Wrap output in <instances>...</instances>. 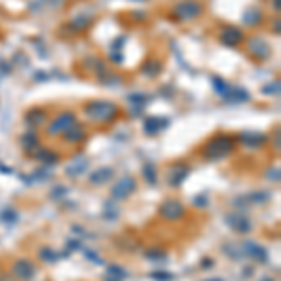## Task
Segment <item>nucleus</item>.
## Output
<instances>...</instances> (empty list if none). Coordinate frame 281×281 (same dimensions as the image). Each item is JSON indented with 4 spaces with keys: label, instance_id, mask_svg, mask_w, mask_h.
<instances>
[{
    "label": "nucleus",
    "instance_id": "1",
    "mask_svg": "<svg viewBox=\"0 0 281 281\" xmlns=\"http://www.w3.org/2000/svg\"><path fill=\"white\" fill-rule=\"evenodd\" d=\"M85 114L92 120V122L99 124H109L114 122L116 116L120 114V107L112 101H105V99H94V101H88L85 107Z\"/></svg>",
    "mask_w": 281,
    "mask_h": 281
},
{
    "label": "nucleus",
    "instance_id": "2",
    "mask_svg": "<svg viewBox=\"0 0 281 281\" xmlns=\"http://www.w3.org/2000/svg\"><path fill=\"white\" fill-rule=\"evenodd\" d=\"M234 143L236 139L232 135L227 133H220L216 135L214 139H210L205 148H203V158L206 161H220V159L227 158L234 150Z\"/></svg>",
    "mask_w": 281,
    "mask_h": 281
},
{
    "label": "nucleus",
    "instance_id": "3",
    "mask_svg": "<svg viewBox=\"0 0 281 281\" xmlns=\"http://www.w3.org/2000/svg\"><path fill=\"white\" fill-rule=\"evenodd\" d=\"M171 13L176 21H191V19H197L203 13V4L195 2V0H184V2L176 4L172 8Z\"/></svg>",
    "mask_w": 281,
    "mask_h": 281
},
{
    "label": "nucleus",
    "instance_id": "4",
    "mask_svg": "<svg viewBox=\"0 0 281 281\" xmlns=\"http://www.w3.org/2000/svg\"><path fill=\"white\" fill-rule=\"evenodd\" d=\"M77 122V116H75V112L72 111H64L60 114H56L53 120H51L49 128H47V133L51 137H56V135H64L74 124Z\"/></svg>",
    "mask_w": 281,
    "mask_h": 281
},
{
    "label": "nucleus",
    "instance_id": "5",
    "mask_svg": "<svg viewBox=\"0 0 281 281\" xmlns=\"http://www.w3.org/2000/svg\"><path fill=\"white\" fill-rule=\"evenodd\" d=\"M137 189V180L133 176H124L111 187V197L114 201H126Z\"/></svg>",
    "mask_w": 281,
    "mask_h": 281
},
{
    "label": "nucleus",
    "instance_id": "6",
    "mask_svg": "<svg viewBox=\"0 0 281 281\" xmlns=\"http://www.w3.org/2000/svg\"><path fill=\"white\" fill-rule=\"evenodd\" d=\"M186 214V208L180 201L176 199H167L161 206H159V216L163 218L165 221H178L184 218Z\"/></svg>",
    "mask_w": 281,
    "mask_h": 281
},
{
    "label": "nucleus",
    "instance_id": "7",
    "mask_svg": "<svg viewBox=\"0 0 281 281\" xmlns=\"http://www.w3.org/2000/svg\"><path fill=\"white\" fill-rule=\"evenodd\" d=\"M12 276L15 280L21 281H32L36 278V266L28 259H19L12 266Z\"/></svg>",
    "mask_w": 281,
    "mask_h": 281
},
{
    "label": "nucleus",
    "instance_id": "8",
    "mask_svg": "<svg viewBox=\"0 0 281 281\" xmlns=\"http://www.w3.org/2000/svg\"><path fill=\"white\" fill-rule=\"evenodd\" d=\"M225 223H227L234 232H238V234H245V232L251 231V220L245 216L244 212L227 214V216H225Z\"/></svg>",
    "mask_w": 281,
    "mask_h": 281
},
{
    "label": "nucleus",
    "instance_id": "9",
    "mask_svg": "<svg viewBox=\"0 0 281 281\" xmlns=\"http://www.w3.org/2000/svg\"><path fill=\"white\" fill-rule=\"evenodd\" d=\"M270 45L268 41L264 39V37H251L249 41H247V53L253 56V58H257V60H266L270 56Z\"/></svg>",
    "mask_w": 281,
    "mask_h": 281
},
{
    "label": "nucleus",
    "instance_id": "10",
    "mask_svg": "<svg viewBox=\"0 0 281 281\" xmlns=\"http://www.w3.org/2000/svg\"><path fill=\"white\" fill-rule=\"evenodd\" d=\"M240 245V251H242V257H247V259H255L257 262H266L268 261V253H266V249L262 247V245H259L257 242H251V240H247V242H242Z\"/></svg>",
    "mask_w": 281,
    "mask_h": 281
},
{
    "label": "nucleus",
    "instance_id": "11",
    "mask_svg": "<svg viewBox=\"0 0 281 281\" xmlns=\"http://www.w3.org/2000/svg\"><path fill=\"white\" fill-rule=\"evenodd\" d=\"M245 39V34L238 26H225L220 32V41L225 47H238Z\"/></svg>",
    "mask_w": 281,
    "mask_h": 281
},
{
    "label": "nucleus",
    "instance_id": "12",
    "mask_svg": "<svg viewBox=\"0 0 281 281\" xmlns=\"http://www.w3.org/2000/svg\"><path fill=\"white\" fill-rule=\"evenodd\" d=\"M187 174H189V167L186 163H174L167 171V184L171 187H180V184L187 178Z\"/></svg>",
    "mask_w": 281,
    "mask_h": 281
},
{
    "label": "nucleus",
    "instance_id": "13",
    "mask_svg": "<svg viewBox=\"0 0 281 281\" xmlns=\"http://www.w3.org/2000/svg\"><path fill=\"white\" fill-rule=\"evenodd\" d=\"M238 141L247 148H261L266 145L268 137L264 133H257V131H244L238 135Z\"/></svg>",
    "mask_w": 281,
    "mask_h": 281
},
{
    "label": "nucleus",
    "instance_id": "14",
    "mask_svg": "<svg viewBox=\"0 0 281 281\" xmlns=\"http://www.w3.org/2000/svg\"><path fill=\"white\" fill-rule=\"evenodd\" d=\"M169 126V118H163V116H150L145 120V133L147 135H158L159 131H163L165 128Z\"/></svg>",
    "mask_w": 281,
    "mask_h": 281
},
{
    "label": "nucleus",
    "instance_id": "15",
    "mask_svg": "<svg viewBox=\"0 0 281 281\" xmlns=\"http://www.w3.org/2000/svg\"><path fill=\"white\" fill-rule=\"evenodd\" d=\"M88 159L83 158V156H79V158H75L68 167H66V174L70 176V178H77V176H81V174H85V171H88Z\"/></svg>",
    "mask_w": 281,
    "mask_h": 281
},
{
    "label": "nucleus",
    "instance_id": "16",
    "mask_svg": "<svg viewBox=\"0 0 281 281\" xmlns=\"http://www.w3.org/2000/svg\"><path fill=\"white\" fill-rule=\"evenodd\" d=\"M112 176H114V171L111 167H99L88 176V180L94 186H103V184H109V180H112Z\"/></svg>",
    "mask_w": 281,
    "mask_h": 281
},
{
    "label": "nucleus",
    "instance_id": "17",
    "mask_svg": "<svg viewBox=\"0 0 281 281\" xmlns=\"http://www.w3.org/2000/svg\"><path fill=\"white\" fill-rule=\"evenodd\" d=\"M45 120H47V112L43 109H30L25 114V122L30 128H39L45 124Z\"/></svg>",
    "mask_w": 281,
    "mask_h": 281
},
{
    "label": "nucleus",
    "instance_id": "18",
    "mask_svg": "<svg viewBox=\"0 0 281 281\" xmlns=\"http://www.w3.org/2000/svg\"><path fill=\"white\" fill-rule=\"evenodd\" d=\"M86 137V130L83 124H77L75 122L66 133H64V139L68 141V143H81L83 139Z\"/></svg>",
    "mask_w": 281,
    "mask_h": 281
},
{
    "label": "nucleus",
    "instance_id": "19",
    "mask_svg": "<svg viewBox=\"0 0 281 281\" xmlns=\"http://www.w3.org/2000/svg\"><path fill=\"white\" fill-rule=\"evenodd\" d=\"M240 201H244V203H240V205H236V206H245V205H262V203H266L270 199V193L268 191H253V193H249V195L245 197H238Z\"/></svg>",
    "mask_w": 281,
    "mask_h": 281
},
{
    "label": "nucleus",
    "instance_id": "20",
    "mask_svg": "<svg viewBox=\"0 0 281 281\" xmlns=\"http://www.w3.org/2000/svg\"><path fill=\"white\" fill-rule=\"evenodd\" d=\"M225 99H227V101H234V103L247 101V99H249V92L244 90V88H240V86H231L229 92H227V96H225Z\"/></svg>",
    "mask_w": 281,
    "mask_h": 281
},
{
    "label": "nucleus",
    "instance_id": "21",
    "mask_svg": "<svg viewBox=\"0 0 281 281\" xmlns=\"http://www.w3.org/2000/svg\"><path fill=\"white\" fill-rule=\"evenodd\" d=\"M159 72H161V62H158V60H147L143 66H141V74L150 77V79L158 77Z\"/></svg>",
    "mask_w": 281,
    "mask_h": 281
},
{
    "label": "nucleus",
    "instance_id": "22",
    "mask_svg": "<svg viewBox=\"0 0 281 281\" xmlns=\"http://www.w3.org/2000/svg\"><path fill=\"white\" fill-rule=\"evenodd\" d=\"M34 158L39 159V161H43V163H47V165H55V163L58 161V154L49 152V150H45V148H39V150H36Z\"/></svg>",
    "mask_w": 281,
    "mask_h": 281
},
{
    "label": "nucleus",
    "instance_id": "23",
    "mask_svg": "<svg viewBox=\"0 0 281 281\" xmlns=\"http://www.w3.org/2000/svg\"><path fill=\"white\" fill-rule=\"evenodd\" d=\"M261 19H262V13L259 12L257 8H251L244 13V23L247 26H257L261 25Z\"/></svg>",
    "mask_w": 281,
    "mask_h": 281
},
{
    "label": "nucleus",
    "instance_id": "24",
    "mask_svg": "<svg viewBox=\"0 0 281 281\" xmlns=\"http://www.w3.org/2000/svg\"><path fill=\"white\" fill-rule=\"evenodd\" d=\"M21 147L25 148L26 152H34V150H37V135L25 133L21 137Z\"/></svg>",
    "mask_w": 281,
    "mask_h": 281
},
{
    "label": "nucleus",
    "instance_id": "25",
    "mask_svg": "<svg viewBox=\"0 0 281 281\" xmlns=\"http://www.w3.org/2000/svg\"><path fill=\"white\" fill-rule=\"evenodd\" d=\"M62 255H64V253H56L55 249H51L49 245H45V247H41V249H39V259H41V261H45V262H56ZM64 257H66V255H64Z\"/></svg>",
    "mask_w": 281,
    "mask_h": 281
},
{
    "label": "nucleus",
    "instance_id": "26",
    "mask_svg": "<svg viewBox=\"0 0 281 281\" xmlns=\"http://www.w3.org/2000/svg\"><path fill=\"white\" fill-rule=\"evenodd\" d=\"M212 86H214V90H216L223 99H225L227 92H229V88H231V85H229L227 81H223L221 77H212Z\"/></svg>",
    "mask_w": 281,
    "mask_h": 281
},
{
    "label": "nucleus",
    "instance_id": "27",
    "mask_svg": "<svg viewBox=\"0 0 281 281\" xmlns=\"http://www.w3.org/2000/svg\"><path fill=\"white\" fill-rule=\"evenodd\" d=\"M143 176L150 186H156V182H158V172H156V167L152 163H147L143 167Z\"/></svg>",
    "mask_w": 281,
    "mask_h": 281
},
{
    "label": "nucleus",
    "instance_id": "28",
    "mask_svg": "<svg viewBox=\"0 0 281 281\" xmlns=\"http://www.w3.org/2000/svg\"><path fill=\"white\" fill-rule=\"evenodd\" d=\"M145 257L148 261H152V262H163V261H167V251H163V249H148Z\"/></svg>",
    "mask_w": 281,
    "mask_h": 281
},
{
    "label": "nucleus",
    "instance_id": "29",
    "mask_svg": "<svg viewBox=\"0 0 281 281\" xmlns=\"http://www.w3.org/2000/svg\"><path fill=\"white\" fill-rule=\"evenodd\" d=\"M92 25V19H88V17H75V19H72L70 21V26L74 28V30H86L88 26Z\"/></svg>",
    "mask_w": 281,
    "mask_h": 281
},
{
    "label": "nucleus",
    "instance_id": "30",
    "mask_svg": "<svg viewBox=\"0 0 281 281\" xmlns=\"http://www.w3.org/2000/svg\"><path fill=\"white\" fill-rule=\"evenodd\" d=\"M223 253L229 255L231 259H234V261L242 259V251H240V245L238 244H225L223 245Z\"/></svg>",
    "mask_w": 281,
    "mask_h": 281
},
{
    "label": "nucleus",
    "instance_id": "31",
    "mask_svg": "<svg viewBox=\"0 0 281 281\" xmlns=\"http://www.w3.org/2000/svg\"><path fill=\"white\" fill-rule=\"evenodd\" d=\"M107 274H109V276H114V278H118L120 281H124L126 278H128V272H126L124 268H120V266H116V264H109Z\"/></svg>",
    "mask_w": 281,
    "mask_h": 281
},
{
    "label": "nucleus",
    "instance_id": "32",
    "mask_svg": "<svg viewBox=\"0 0 281 281\" xmlns=\"http://www.w3.org/2000/svg\"><path fill=\"white\" fill-rule=\"evenodd\" d=\"M2 221H6V223H15V221H19V214L13 210V208H6V210H2Z\"/></svg>",
    "mask_w": 281,
    "mask_h": 281
},
{
    "label": "nucleus",
    "instance_id": "33",
    "mask_svg": "<svg viewBox=\"0 0 281 281\" xmlns=\"http://www.w3.org/2000/svg\"><path fill=\"white\" fill-rule=\"evenodd\" d=\"M150 278L154 281H172L174 280V276L169 274V272H152Z\"/></svg>",
    "mask_w": 281,
    "mask_h": 281
},
{
    "label": "nucleus",
    "instance_id": "34",
    "mask_svg": "<svg viewBox=\"0 0 281 281\" xmlns=\"http://www.w3.org/2000/svg\"><path fill=\"white\" fill-rule=\"evenodd\" d=\"M262 92H264V94H280V83L276 81V83H272L270 86H264Z\"/></svg>",
    "mask_w": 281,
    "mask_h": 281
},
{
    "label": "nucleus",
    "instance_id": "35",
    "mask_svg": "<svg viewBox=\"0 0 281 281\" xmlns=\"http://www.w3.org/2000/svg\"><path fill=\"white\" fill-rule=\"evenodd\" d=\"M268 178L270 180H274V182H280V169H278V167H276V169H270Z\"/></svg>",
    "mask_w": 281,
    "mask_h": 281
},
{
    "label": "nucleus",
    "instance_id": "36",
    "mask_svg": "<svg viewBox=\"0 0 281 281\" xmlns=\"http://www.w3.org/2000/svg\"><path fill=\"white\" fill-rule=\"evenodd\" d=\"M193 205H195V206H206L208 205V201H206V197H195V201H193Z\"/></svg>",
    "mask_w": 281,
    "mask_h": 281
},
{
    "label": "nucleus",
    "instance_id": "37",
    "mask_svg": "<svg viewBox=\"0 0 281 281\" xmlns=\"http://www.w3.org/2000/svg\"><path fill=\"white\" fill-rule=\"evenodd\" d=\"M86 257H88V259H92V262H96V264H101V261H99V257H98V255H94L92 251H86Z\"/></svg>",
    "mask_w": 281,
    "mask_h": 281
},
{
    "label": "nucleus",
    "instance_id": "38",
    "mask_svg": "<svg viewBox=\"0 0 281 281\" xmlns=\"http://www.w3.org/2000/svg\"><path fill=\"white\" fill-rule=\"evenodd\" d=\"M274 143H276V150L280 152V128H276V137H274Z\"/></svg>",
    "mask_w": 281,
    "mask_h": 281
},
{
    "label": "nucleus",
    "instance_id": "39",
    "mask_svg": "<svg viewBox=\"0 0 281 281\" xmlns=\"http://www.w3.org/2000/svg\"><path fill=\"white\" fill-rule=\"evenodd\" d=\"M210 266H214V262L210 259H203V268H210Z\"/></svg>",
    "mask_w": 281,
    "mask_h": 281
},
{
    "label": "nucleus",
    "instance_id": "40",
    "mask_svg": "<svg viewBox=\"0 0 281 281\" xmlns=\"http://www.w3.org/2000/svg\"><path fill=\"white\" fill-rule=\"evenodd\" d=\"M70 249H81V242H70Z\"/></svg>",
    "mask_w": 281,
    "mask_h": 281
},
{
    "label": "nucleus",
    "instance_id": "41",
    "mask_svg": "<svg viewBox=\"0 0 281 281\" xmlns=\"http://www.w3.org/2000/svg\"><path fill=\"white\" fill-rule=\"evenodd\" d=\"M272 8H274L276 12H280V0H272Z\"/></svg>",
    "mask_w": 281,
    "mask_h": 281
},
{
    "label": "nucleus",
    "instance_id": "42",
    "mask_svg": "<svg viewBox=\"0 0 281 281\" xmlns=\"http://www.w3.org/2000/svg\"><path fill=\"white\" fill-rule=\"evenodd\" d=\"M105 281H120V280H118V278H114V276H109V274H107Z\"/></svg>",
    "mask_w": 281,
    "mask_h": 281
},
{
    "label": "nucleus",
    "instance_id": "43",
    "mask_svg": "<svg viewBox=\"0 0 281 281\" xmlns=\"http://www.w3.org/2000/svg\"><path fill=\"white\" fill-rule=\"evenodd\" d=\"M274 28H276V34H280V19H276V26Z\"/></svg>",
    "mask_w": 281,
    "mask_h": 281
},
{
    "label": "nucleus",
    "instance_id": "44",
    "mask_svg": "<svg viewBox=\"0 0 281 281\" xmlns=\"http://www.w3.org/2000/svg\"><path fill=\"white\" fill-rule=\"evenodd\" d=\"M206 281H223V280H220V278H212V280H206Z\"/></svg>",
    "mask_w": 281,
    "mask_h": 281
},
{
    "label": "nucleus",
    "instance_id": "45",
    "mask_svg": "<svg viewBox=\"0 0 281 281\" xmlns=\"http://www.w3.org/2000/svg\"><path fill=\"white\" fill-rule=\"evenodd\" d=\"M262 281H274V280H272V278H264Z\"/></svg>",
    "mask_w": 281,
    "mask_h": 281
}]
</instances>
